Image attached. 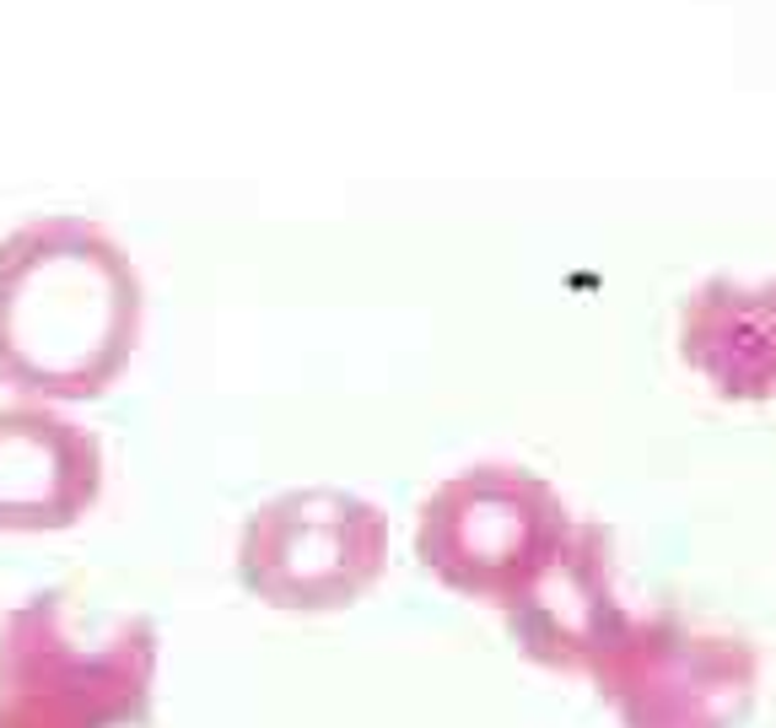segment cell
Listing matches in <instances>:
<instances>
[{
    "mask_svg": "<svg viewBox=\"0 0 776 728\" xmlns=\"http://www.w3.org/2000/svg\"><path fill=\"white\" fill-rule=\"evenodd\" d=\"M680 345L722 399H776V275L707 281L680 314Z\"/></svg>",
    "mask_w": 776,
    "mask_h": 728,
    "instance_id": "6da1fadb",
    "label": "cell"
}]
</instances>
